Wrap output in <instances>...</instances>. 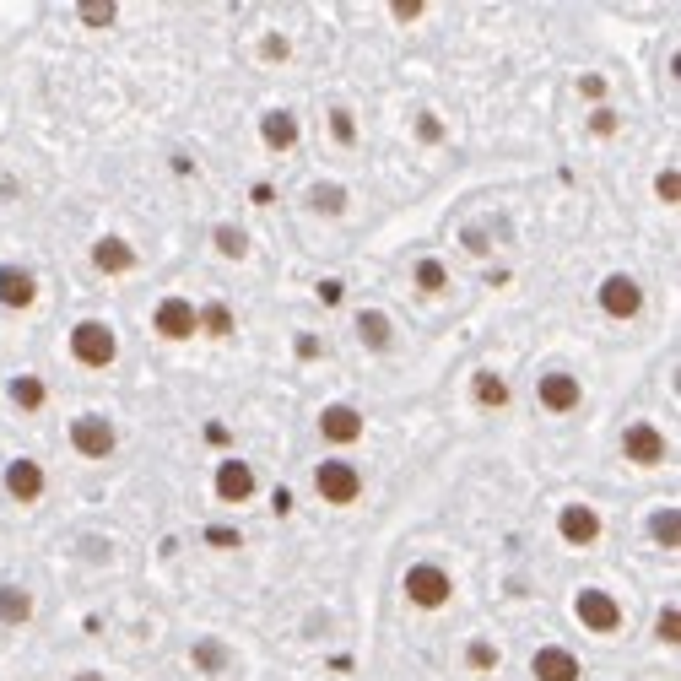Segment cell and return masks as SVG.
I'll return each mask as SVG.
<instances>
[{
  "label": "cell",
  "instance_id": "cell-1",
  "mask_svg": "<svg viewBox=\"0 0 681 681\" xmlns=\"http://www.w3.org/2000/svg\"><path fill=\"white\" fill-rule=\"evenodd\" d=\"M71 357L82 368H109L119 357L114 325H103V319H82V325H71Z\"/></svg>",
  "mask_w": 681,
  "mask_h": 681
},
{
  "label": "cell",
  "instance_id": "cell-37",
  "mask_svg": "<svg viewBox=\"0 0 681 681\" xmlns=\"http://www.w3.org/2000/svg\"><path fill=\"white\" fill-rule=\"evenodd\" d=\"M465 249H471V255H487V238H482V227H465Z\"/></svg>",
  "mask_w": 681,
  "mask_h": 681
},
{
  "label": "cell",
  "instance_id": "cell-3",
  "mask_svg": "<svg viewBox=\"0 0 681 681\" xmlns=\"http://www.w3.org/2000/svg\"><path fill=\"white\" fill-rule=\"evenodd\" d=\"M400 590H406L411 606H422V611H438V606H449V595H454V579L438 563H417V568H406V579H400Z\"/></svg>",
  "mask_w": 681,
  "mask_h": 681
},
{
  "label": "cell",
  "instance_id": "cell-32",
  "mask_svg": "<svg viewBox=\"0 0 681 681\" xmlns=\"http://www.w3.org/2000/svg\"><path fill=\"white\" fill-rule=\"evenodd\" d=\"M654 195H660L665 206H676V200H681V179H676V168H665L660 179H654Z\"/></svg>",
  "mask_w": 681,
  "mask_h": 681
},
{
  "label": "cell",
  "instance_id": "cell-34",
  "mask_svg": "<svg viewBox=\"0 0 681 681\" xmlns=\"http://www.w3.org/2000/svg\"><path fill=\"white\" fill-rule=\"evenodd\" d=\"M260 55H265V60H287V38H282V33H271V38L260 44Z\"/></svg>",
  "mask_w": 681,
  "mask_h": 681
},
{
  "label": "cell",
  "instance_id": "cell-23",
  "mask_svg": "<svg viewBox=\"0 0 681 681\" xmlns=\"http://www.w3.org/2000/svg\"><path fill=\"white\" fill-rule=\"evenodd\" d=\"M195 319L206 336H233V309L227 303H206V309H195Z\"/></svg>",
  "mask_w": 681,
  "mask_h": 681
},
{
  "label": "cell",
  "instance_id": "cell-36",
  "mask_svg": "<svg viewBox=\"0 0 681 681\" xmlns=\"http://www.w3.org/2000/svg\"><path fill=\"white\" fill-rule=\"evenodd\" d=\"M417 136H422V141H438V136H444V125H438L433 114H422V119H417Z\"/></svg>",
  "mask_w": 681,
  "mask_h": 681
},
{
  "label": "cell",
  "instance_id": "cell-8",
  "mask_svg": "<svg viewBox=\"0 0 681 681\" xmlns=\"http://www.w3.org/2000/svg\"><path fill=\"white\" fill-rule=\"evenodd\" d=\"M319 438H325V444H336V449H346V444H357V438H363V411L357 406H325L319 411Z\"/></svg>",
  "mask_w": 681,
  "mask_h": 681
},
{
  "label": "cell",
  "instance_id": "cell-19",
  "mask_svg": "<svg viewBox=\"0 0 681 681\" xmlns=\"http://www.w3.org/2000/svg\"><path fill=\"white\" fill-rule=\"evenodd\" d=\"M357 336H363L368 352H384V346H390V314L363 309V319H357Z\"/></svg>",
  "mask_w": 681,
  "mask_h": 681
},
{
  "label": "cell",
  "instance_id": "cell-15",
  "mask_svg": "<svg viewBox=\"0 0 681 681\" xmlns=\"http://www.w3.org/2000/svg\"><path fill=\"white\" fill-rule=\"evenodd\" d=\"M217 498L222 503H249L255 498V471H249V460H222L217 465Z\"/></svg>",
  "mask_w": 681,
  "mask_h": 681
},
{
  "label": "cell",
  "instance_id": "cell-6",
  "mask_svg": "<svg viewBox=\"0 0 681 681\" xmlns=\"http://www.w3.org/2000/svg\"><path fill=\"white\" fill-rule=\"evenodd\" d=\"M622 460L644 465V471H649V465H665V460H671V449H665V433H660L654 422H633V427L622 433Z\"/></svg>",
  "mask_w": 681,
  "mask_h": 681
},
{
  "label": "cell",
  "instance_id": "cell-35",
  "mask_svg": "<svg viewBox=\"0 0 681 681\" xmlns=\"http://www.w3.org/2000/svg\"><path fill=\"white\" fill-rule=\"evenodd\" d=\"M590 130H595V136H611V130H617V114H611V109H595Z\"/></svg>",
  "mask_w": 681,
  "mask_h": 681
},
{
  "label": "cell",
  "instance_id": "cell-28",
  "mask_svg": "<svg viewBox=\"0 0 681 681\" xmlns=\"http://www.w3.org/2000/svg\"><path fill=\"white\" fill-rule=\"evenodd\" d=\"M114 17H119V11L109 6V0H82V22H87V28H109Z\"/></svg>",
  "mask_w": 681,
  "mask_h": 681
},
{
  "label": "cell",
  "instance_id": "cell-13",
  "mask_svg": "<svg viewBox=\"0 0 681 681\" xmlns=\"http://www.w3.org/2000/svg\"><path fill=\"white\" fill-rule=\"evenodd\" d=\"M0 303L6 309H33L38 303V276L28 265H0Z\"/></svg>",
  "mask_w": 681,
  "mask_h": 681
},
{
  "label": "cell",
  "instance_id": "cell-21",
  "mask_svg": "<svg viewBox=\"0 0 681 681\" xmlns=\"http://www.w3.org/2000/svg\"><path fill=\"white\" fill-rule=\"evenodd\" d=\"M211 244H217V255H227V260H244L249 255V233H244V227H233V222L211 227Z\"/></svg>",
  "mask_w": 681,
  "mask_h": 681
},
{
  "label": "cell",
  "instance_id": "cell-7",
  "mask_svg": "<svg viewBox=\"0 0 681 681\" xmlns=\"http://www.w3.org/2000/svg\"><path fill=\"white\" fill-rule=\"evenodd\" d=\"M152 330H157L163 341H190V336H200L195 303H190V298H163V303H157V314H152Z\"/></svg>",
  "mask_w": 681,
  "mask_h": 681
},
{
  "label": "cell",
  "instance_id": "cell-31",
  "mask_svg": "<svg viewBox=\"0 0 681 681\" xmlns=\"http://www.w3.org/2000/svg\"><path fill=\"white\" fill-rule=\"evenodd\" d=\"M330 136H336L341 146L357 141V125H352V114H346V109H330Z\"/></svg>",
  "mask_w": 681,
  "mask_h": 681
},
{
  "label": "cell",
  "instance_id": "cell-24",
  "mask_svg": "<svg viewBox=\"0 0 681 681\" xmlns=\"http://www.w3.org/2000/svg\"><path fill=\"white\" fill-rule=\"evenodd\" d=\"M11 400H17L22 411H38V406H44V379H33V373H17V379H11Z\"/></svg>",
  "mask_w": 681,
  "mask_h": 681
},
{
  "label": "cell",
  "instance_id": "cell-38",
  "mask_svg": "<svg viewBox=\"0 0 681 681\" xmlns=\"http://www.w3.org/2000/svg\"><path fill=\"white\" fill-rule=\"evenodd\" d=\"M390 11H395V17H400V22H411V17H422V0H395V6H390Z\"/></svg>",
  "mask_w": 681,
  "mask_h": 681
},
{
  "label": "cell",
  "instance_id": "cell-12",
  "mask_svg": "<svg viewBox=\"0 0 681 681\" xmlns=\"http://www.w3.org/2000/svg\"><path fill=\"white\" fill-rule=\"evenodd\" d=\"M557 536H563L568 546H595L600 541V514L590 509V503H568V509L557 514Z\"/></svg>",
  "mask_w": 681,
  "mask_h": 681
},
{
  "label": "cell",
  "instance_id": "cell-29",
  "mask_svg": "<svg viewBox=\"0 0 681 681\" xmlns=\"http://www.w3.org/2000/svg\"><path fill=\"white\" fill-rule=\"evenodd\" d=\"M465 660H471L476 671H498V660H503V654H498V644H482V638H476V644L465 649Z\"/></svg>",
  "mask_w": 681,
  "mask_h": 681
},
{
  "label": "cell",
  "instance_id": "cell-25",
  "mask_svg": "<svg viewBox=\"0 0 681 681\" xmlns=\"http://www.w3.org/2000/svg\"><path fill=\"white\" fill-rule=\"evenodd\" d=\"M314 211H325V217H341V211H346V190H341V184H314Z\"/></svg>",
  "mask_w": 681,
  "mask_h": 681
},
{
  "label": "cell",
  "instance_id": "cell-16",
  "mask_svg": "<svg viewBox=\"0 0 681 681\" xmlns=\"http://www.w3.org/2000/svg\"><path fill=\"white\" fill-rule=\"evenodd\" d=\"M260 141L271 146V152H292V146H298V114L271 109V114L260 119Z\"/></svg>",
  "mask_w": 681,
  "mask_h": 681
},
{
  "label": "cell",
  "instance_id": "cell-17",
  "mask_svg": "<svg viewBox=\"0 0 681 681\" xmlns=\"http://www.w3.org/2000/svg\"><path fill=\"white\" fill-rule=\"evenodd\" d=\"M92 265H98L103 276H119V271L136 265V249H130L125 238H98V244H92Z\"/></svg>",
  "mask_w": 681,
  "mask_h": 681
},
{
  "label": "cell",
  "instance_id": "cell-27",
  "mask_svg": "<svg viewBox=\"0 0 681 681\" xmlns=\"http://www.w3.org/2000/svg\"><path fill=\"white\" fill-rule=\"evenodd\" d=\"M195 665H200V671H211V676H217L222 665H227V649L217 644V638H206V644H195Z\"/></svg>",
  "mask_w": 681,
  "mask_h": 681
},
{
  "label": "cell",
  "instance_id": "cell-40",
  "mask_svg": "<svg viewBox=\"0 0 681 681\" xmlns=\"http://www.w3.org/2000/svg\"><path fill=\"white\" fill-rule=\"evenodd\" d=\"M76 681H103L98 671H76Z\"/></svg>",
  "mask_w": 681,
  "mask_h": 681
},
{
  "label": "cell",
  "instance_id": "cell-18",
  "mask_svg": "<svg viewBox=\"0 0 681 681\" xmlns=\"http://www.w3.org/2000/svg\"><path fill=\"white\" fill-rule=\"evenodd\" d=\"M33 617V590L22 584H0V627H22Z\"/></svg>",
  "mask_w": 681,
  "mask_h": 681
},
{
  "label": "cell",
  "instance_id": "cell-39",
  "mask_svg": "<svg viewBox=\"0 0 681 681\" xmlns=\"http://www.w3.org/2000/svg\"><path fill=\"white\" fill-rule=\"evenodd\" d=\"M319 298H325L330 309H336V303H341V282H319Z\"/></svg>",
  "mask_w": 681,
  "mask_h": 681
},
{
  "label": "cell",
  "instance_id": "cell-33",
  "mask_svg": "<svg viewBox=\"0 0 681 681\" xmlns=\"http://www.w3.org/2000/svg\"><path fill=\"white\" fill-rule=\"evenodd\" d=\"M206 541H211V546H222V552L244 546V536H238V530H227V525H211V530H206Z\"/></svg>",
  "mask_w": 681,
  "mask_h": 681
},
{
  "label": "cell",
  "instance_id": "cell-20",
  "mask_svg": "<svg viewBox=\"0 0 681 681\" xmlns=\"http://www.w3.org/2000/svg\"><path fill=\"white\" fill-rule=\"evenodd\" d=\"M649 536H654V546H665V552H676V541H681V519H676V509H671V503L649 514Z\"/></svg>",
  "mask_w": 681,
  "mask_h": 681
},
{
  "label": "cell",
  "instance_id": "cell-26",
  "mask_svg": "<svg viewBox=\"0 0 681 681\" xmlns=\"http://www.w3.org/2000/svg\"><path fill=\"white\" fill-rule=\"evenodd\" d=\"M417 287H422V292H444V287H449L444 260H417Z\"/></svg>",
  "mask_w": 681,
  "mask_h": 681
},
{
  "label": "cell",
  "instance_id": "cell-30",
  "mask_svg": "<svg viewBox=\"0 0 681 681\" xmlns=\"http://www.w3.org/2000/svg\"><path fill=\"white\" fill-rule=\"evenodd\" d=\"M654 633H660V644H676V638H681V611H676V606H665V611H660V622H654Z\"/></svg>",
  "mask_w": 681,
  "mask_h": 681
},
{
  "label": "cell",
  "instance_id": "cell-10",
  "mask_svg": "<svg viewBox=\"0 0 681 681\" xmlns=\"http://www.w3.org/2000/svg\"><path fill=\"white\" fill-rule=\"evenodd\" d=\"M541 406L552 411V417H563V411H579V400H584V390H579V373H563V368H552V373H541Z\"/></svg>",
  "mask_w": 681,
  "mask_h": 681
},
{
  "label": "cell",
  "instance_id": "cell-22",
  "mask_svg": "<svg viewBox=\"0 0 681 681\" xmlns=\"http://www.w3.org/2000/svg\"><path fill=\"white\" fill-rule=\"evenodd\" d=\"M476 400H482V406H509V379H503V373H476Z\"/></svg>",
  "mask_w": 681,
  "mask_h": 681
},
{
  "label": "cell",
  "instance_id": "cell-4",
  "mask_svg": "<svg viewBox=\"0 0 681 681\" xmlns=\"http://www.w3.org/2000/svg\"><path fill=\"white\" fill-rule=\"evenodd\" d=\"M573 617L590 627V633L611 638L622 627V606H617V595H611V590H595V584H590V590L573 595Z\"/></svg>",
  "mask_w": 681,
  "mask_h": 681
},
{
  "label": "cell",
  "instance_id": "cell-2",
  "mask_svg": "<svg viewBox=\"0 0 681 681\" xmlns=\"http://www.w3.org/2000/svg\"><path fill=\"white\" fill-rule=\"evenodd\" d=\"M314 492H319V503L346 509V503L363 498V471H357L352 460H319L314 465Z\"/></svg>",
  "mask_w": 681,
  "mask_h": 681
},
{
  "label": "cell",
  "instance_id": "cell-14",
  "mask_svg": "<svg viewBox=\"0 0 681 681\" xmlns=\"http://www.w3.org/2000/svg\"><path fill=\"white\" fill-rule=\"evenodd\" d=\"M6 492L17 503H38V498H44V465L28 460V454H22V460H11L6 465Z\"/></svg>",
  "mask_w": 681,
  "mask_h": 681
},
{
  "label": "cell",
  "instance_id": "cell-11",
  "mask_svg": "<svg viewBox=\"0 0 681 681\" xmlns=\"http://www.w3.org/2000/svg\"><path fill=\"white\" fill-rule=\"evenodd\" d=\"M530 676H536V681H579V676H584V665H579V654H568V649L546 644V649L530 654Z\"/></svg>",
  "mask_w": 681,
  "mask_h": 681
},
{
  "label": "cell",
  "instance_id": "cell-5",
  "mask_svg": "<svg viewBox=\"0 0 681 681\" xmlns=\"http://www.w3.org/2000/svg\"><path fill=\"white\" fill-rule=\"evenodd\" d=\"M114 422L98 417V411H82V417H71V449L87 454V460H109L114 454Z\"/></svg>",
  "mask_w": 681,
  "mask_h": 681
},
{
  "label": "cell",
  "instance_id": "cell-9",
  "mask_svg": "<svg viewBox=\"0 0 681 681\" xmlns=\"http://www.w3.org/2000/svg\"><path fill=\"white\" fill-rule=\"evenodd\" d=\"M600 309H606L611 319H633L638 309H644V287L633 282V276H606V282H600Z\"/></svg>",
  "mask_w": 681,
  "mask_h": 681
}]
</instances>
